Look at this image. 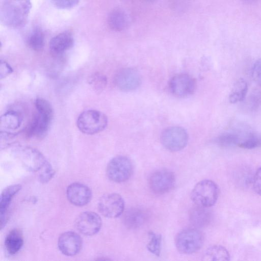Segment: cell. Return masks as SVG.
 Returning a JSON list of instances; mask_svg holds the SVG:
<instances>
[{"label":"cell","instance_id":"30","mask_svg":"<svg viewBox=\"0 0 261 261\" xmlns=\"http://www.w3.org/2000/svg\"><path fill=\"white\" fill-rule=\"evenodd\" d=\"M38 172V180L42 184L48 182L51 179L55 174V170L48 161L46 162Z\"/></svg>","mask_w":261,"mask_h":261},{"label":"cell","instance_id":"23","mask_svg":"<svg viewBox=\"0 0 261 261\" xmlns=\"http://www.w3.org/2000/svg\"><path fill=\"white\" fill-rule=\"evenodd\" d=\"M203 260L226 261L230 260L227 250L221 245H214L208 248L203 256Z\"/></svg>","mask_w":261,"mask_h":261},{"label":"cell","instance_id":"15","mask_svg":"<svg viewBox=\"0 0 261 261\" xmlns=\"http://www.w3.org/2000/svg\"><path fill=\"white\" fill-rule=\"evenodd\" d=\"M52 118L37 112L33 117L25 129L29 138L43 137L47 133Z\"/></svg>","mask_w":261,"mask_h":261},{"label":"cell","instance_id":"37","mask_svg":"<svg viewBox=\"0 0 261 261\" xmlns=\"http://www.w3.org/2000/svg\"><path fill=\"white\" fill-rule=\"evenodd\" d=\"M143 1H144L145 2H154L156 0H143Z\"/></svg>","mask_w":261,"mask_h":261},{"label":"cell","instance_id":"17","mask_svg":"<svg viewBox=\"0 0 261 261\" xmlns=\"http://www.w3.org/2000/svg\"><path fill=\"white\" fill-rule=\"evenodd\" d=\"M74 43L72 35L68 32L61 33L50 41L49 48L52 54L60 55L71 48Z\"/></svg>","mask_w":261,"mask_h":261},{"label":"cell","instance_id":"9","mask_svg":"<svg viewBox=\"0 0 261 261\" xmlns=\"http://www.w3.org/2000/svg\"><path fill=\"white\" fill-rule=\"evenodd\" d=\"M175 184V177L173 173L167 169L154 172L149 179L150 189L158 194H163L170 191Z\"/></svg>","mask_w":261,"mask_h":261},{"label":"cell","instance_id":"24","mask_svg":"<svg viewBox=\"0 0 261 261\" xmlns=\"http://www.w3.org/2000/svg\"><path fill=\"white\" fill-rule=\"evenodd\" d=\"M248 89V84L244 79L238 80L229 95V102L235 103L243 100L247 93Z\"/></svg>","mask_w":261,"mask_h":261},{"label":"cell","instance_id":"8","mask_svg":"<svg viewBox=\"0 0 261 261\" xmlns=\"http://www.w3.org/2000/svg\"><path fill=\"white\" fill-rule=\"evenodd\" d=\"M196 87L195 80L186 73L177 74L169 82L171 93L178 97H185L192 94Z\"/></svg>","mask_w":261,"mask_h":261},{"label":"cell","instance_id":"29","mask_svg":"<svg viewBox=\"0 0 261 261\" xmlns=\"http://www.w3.org/2000/svg\"><path fill=\"white\" fill-rule=\"evenodd\" d=\"M239 140V133L236 132H226L217 139V142L222 146H232L237 145Z\"/></svg>","mask_w":261,"mask_h":261},{"label":"cell","instance_id":"26","mask_svg":"<svg viewBox=\"0 0 261 261\" xmlns=\"http://www.w3.org/2000/svg\"><path fill=\"white\" fill-rule=\"evenodd\" d=\"M28 43L34 50L40 51L42 49L44 45V36L42 31L39 29H35L29 36Z\"/></svg>","mask_w":261,"mask_h":261},{"label":"cell","instance_id":"3","mask_svg":"<svg viewBox=\"0 0 261 261\" xmlns=\"http://www.w3.org/2000/svg\"><path fill=\"white\" fill-rule=\"evenodd\" d=\"M108 118L102 112L88 110L81 113L77 120L79 130L87 135H93L102 131L107 126Z\"/></svg>","mask_w":261,"mask_h":261},{"label":"cell","instance_id":"19","mask_svg":"<svg viewBox=\"0 0 261 261\" xmlns=\"http://www.w3.org/2000/svg\"><path fill=\"white\" fill-rule=\"evenodd\" d=\"M0 120L1 130L10 133L19 128L22 121V116L18 112L10 110L4 114Z\"/></svg>","mask_w":261,"mask_h":261},{"label":"cell","instance_id":"35","mask_svg":"<svg viewBox=\"0 0 261 261\" xmlns=\"http://www.w3.org/2000/svg\"><path fill=\"white\" fill-rule=\"evenodd\" d=\"M13 69L9 64L5 61L1 60L0 63V77L5 78L13 72Z\"/></svg>","mask_w":261,"mask_h":261},{"label":"cell","instance_id":"36","mask_svg":"<svg viewBox=\"0 0 261 261\" xmlns=\"http://www.w3.org/2000/svg\"><path fill=\"white\" fill-rule=\"evenodd\" d=\"M243 1L247 3H252L256 0H243Z\"/></svg>","mask_w":261,"mask_h":261},{"label":"cell","instance_id":"10","mask_svg":"<svg viewBox=\"0 0 261 261\" xmlns=\"http://www.w3.org/2000/svg\"><path fill=\"white\" fill-rule=\"evenodd\" d=\"M75 225L77 230L82 234L91 236L96 234L100 230L102 221L100 216L96 213L86 211L77 216Z\"/></svg>","mask_w":261,"mask_h":261},{"label":"cell","instance_id":"34","mask_svg":"<svg viewBox=\"0 0 261 261\" xmlns=\"http://www.w3.org/2000/svg\"><path fill=\"white\" fill-rule=\"evenodd\" d=\"M253 187L255 192L261 195V167L255 172L253 179Z\"/></svg>","mask_w":261,"mask_h":261},{"label":"cell","instance_id":"12","mask_svg":"<svg viewBox=\"0 0 261 261\" xmlns=\"http://www.w3.org/2000/svg\"><path fill=\"white\" fill-rule=\"evenodd\" d=\"M83 241L81 236L72 231L65 232L58 239V245L62 253L66 256H74L81 251Z\"/></svg>","mask_w":261,"mask_h":261},{"label":"cell","instance_id":"7","mask_svg":"<svg viewBox=\"0 0 261 261\" xmlns=\"http://www.w3.org/2000/svg\"><path fill=\"white\" fill-rule=\"evenodd\" d=\"M98 209L103 216L109 218H115L123 214L124 201L119 194H107L99 199Z\"/></svg>","mask_w":261,"mask_h":261},{"label":"cell","instance_id":"16","mask_svg":"<svg viewBox=\"0 0 261 261\" xmlns=\"http://www.w3.org/2000/svg\"><path fill=\"white\" fill-rule=\"evenodd\" d=\"M19 184L10 185L4 189L0 198L1 227L2 229L7 220V211L13 197L21 190Z\"/></svg>","mask_w":261,"mask_h":261},{"label":"cell","instance_id":"22","mask_svg":"<svg viewBox=\"0 0 261 261\" xmlns=\"http://www.w3.org/2000/svg\"><path fill=\"white\" fill-rule=\"evenodd\" d=\"M237 146L245 149H253L261 147V134L248 132L244 134L239 133Z\"/></svg>","mask_w":261,"mask_h":261},{"label":"cell","instance_id":"1","mask_svg":"<svg viewBox=\"0 0 261 261\" xmlns=\"http://www.w3.org/2000/svg\"><path fill=\"white\" fill-rule=\"evenodd\" d=\"M31 8L30 0H2L1 19L11 27L21 26L27 21Z\"/></svg>","mask_w":261,"mask_h":261},{"label":"cell","instance_id":"25","mask_svg":"<svg viewBox=\"0 0 261 261\" xmlns=\"http://www.w3.org/2000/svg\"><path fill=\"white\" fill-rule=\"evenodd\" d=\"M204 207L198 206L194 207L190 215V219L192 224L198 227L205 225L208 221V214Z\"/></svg>","mask_w":261,"mask_h":261},{"label":"cell","instance_id":"4","mask_svg":"<svg viewBox=\"0 0 261 261\" xmlns=\"http://www.w3.org/2000/svg\"><path fill=\"white\" fill-rule=\"evenodd\" d=\"M178 251L189 254L198 251L202 246L203 237L201 232L195 228H186L178 233L175 240Z\"/></svg>","mask_w":261,"mask_h":261},{"label":"cell","instance_id":"20","mask_svg":"<svg viewBox=\"0 0 261 261\" xmlns=\"http://www.w3.org/2000/svg\"><path fill=\"white\" fill-rule=\"evenodd\" d=\"M128 22V16L122 9H114L109 15L108 25L114 31L119 32L124 30L127 27Z\"/></svg>","mask_w":261,"mask_h":261},{"label":"cell","instance_id":"2","mask_svg":"<svg viewBox=\"0 0 261 261\" xmlns=\"http://www.w3.org/2000/svg\"><path fill=\"white\" fill-rule=\"evenodd\" d=\"M219 188L213 180L204 179L194 186L192 191L191 198L197 205L205 208L213 206L219 196Z\"/></svg>","mask_w":261,"mask_h":261},{"label":"cell","instance_id":"32","mask_svg":"<svg viewBox=\"0 0 261 261\" xmlns=\"http://www.w3.org/2000/svg\"><path fill=\"white\" fill-rule=\"evenodd\" d=\"M251 75L253 80L258 85L261 86V59L257 60L253 64Z\"/></svg>","mask_w":261,"mask_h":261},{"label":"cell","instance_id":"28","mask_svg":"<svg viewBox=\"0 0 261 261\" xmlns=\"http://www.w3.org/2000/svg\"><path fill=\"white\" fill-rule=\"evenodd\" d=\"M88 83L96 92H101L107 86V79L103 74L96 72L90 76Z\"/></svg>","mask_w":261,"mask_h":261},{"label":"cell","instance_id":"21","mask_svg":"<svg viewBox=\"0 0 261 261\" xmlns=\"http://www.w3.org/2000/svg\"><path fill=\"white\" fill-rule=\"evenodd\" d=\"M23 244V237L22 232L18 229H12L7 234L5 240L6 250L10 254L17 253Z\"/></svg>","mask_w":261,"mask_h":261},{"label":"cell","instance_id":"27","mask_svg":"<svg viewBox=\"0 0 261 261\" xmlns=\"http://www.w3.org/2000/svg\"><path fill=\"white\" fill-rule=\"evenodd\" d=\"M148 235L150 240L148 243L146 248L152 254L156 256H159L161 250L162 236L153 231H149Z\"/></svg>","mask_w":261,"mask_h":261},{"label":"cell","instance_id":"18","mask_svg":"<svg viewBox=\"0 0 261 261\" xmlns=\"http://www.w3.org/2000/svg\"><path fill=\"white\" fill-rule=\"evenodd\" d=\"M147 219V214L143 209L132 207L127 210L123 217L124 225L129 229H136L141 227Z\"/></svg>","mask_w":261,"mask_h":261},{"label":"cell","instance_id":"31","mask_svg":"<svg viewBox=\"0 0 261 261\" xmlns=\"http://www.w3.org/2000/svg\"><path fill=\"white\" fill-rule=\"evenodd\" d=\"M37 112L53 118V110L49 102L42 98H38L35 101Z\"/></svg>","mask_w":261,"mask_h":261},{"label":"cell","instance_id":"11","mask_svg":"<svg viewBox=\"0 0 261 261\" xmlns=\"http://www.w3.org/2000/svg\"><path fill=\"white\" fill-rule=\"evenodd\" d=\"M115 83L121 90L131 91L137 89L141 83L139 71L135 68L127 67L121 69L115 77Z\"/></svg>","mask_w":261,"mask_h":261},{"label":"cell","instance_id":"6","mask_svg":"<svg viewBox=\"0 0 261 261\" xmlns=\"http://www.w3.org/2000/svg\"><path fill=\"white\" fill-rule=\"evenodd\" d=\"M188 141L186 130L180 126H171L164 129L161 136L162 145L171 151H178L184 149Z\"/></svg>","mask_w":261,"mask_h":261},{"label":"cell","instance_id":"33","mask_svg":"<svg viewBox=\"0 0 261 261\" xmlns=\"http://www.w3.org/2000/svg\"><path fill=\"white\" fill-rule=\"evenodd\" d=\"M54 4L60 9H69L77 5L80 0H52Z\"/></svg>","mask_w":261,"mask_h":261},{"label":"cell","instance_id":"5","mask_svg":"<svg viewBox=\"0 0 261 261\" xmlns=\"http://www.w3.org/2000/svg\"><path fill=\"white\" fill-rule=\"evenodd\" d=\"M133 167L132 161L127 157L118 155L112 159L107 167L108 178L115 182L127 180L132 176Z\"/></svg>","mask_w":261,"mask_h":261},{"label":"cell","instance_id":"14","mask_svg":"<svg viewBox=\"0 0 261 261\" xmlns=\"http://www.w3.org/2000/svg\"><path fill=\"white\" fill-rule=\"evenodd\" d=\"M22 166L28 171L38 172L47 161L38 150L31 148L23 149L20 155Z\"/></svg>","mask_w":261,"mask_h":261},{"label":"cell","instance_id":"13","mask_svg":"<svg viewBox=\"0 0 261 261\" xmlns=\"http://www.w3.org/2000/svg\"><path fill=\"white\" fill-rule=\"evenodd\" d=\"M66 195L68 200L72 204L82 206L85 205L91 200L92 192L86 185L80 182H73L67 187Z\"/></svg>","mask_w":261,"mask_h":261}]
</instances>
